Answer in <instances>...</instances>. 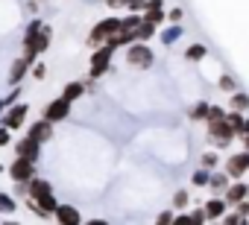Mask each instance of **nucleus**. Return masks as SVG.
<instances>
[{"instance_id":"obj_33","label":"nucleus","mask_w":249,"mask_h":225,"mask_svg":"<svg viewBox=\"0 0 249 225\" xmlns=\"http://www.w3.org/2000/svg\"><path fill=\"white\" fill-rule=\"evenodd\" d=\"M18 96H21V88H18V85H12V91L3 96V105H12V102H18Z\"/></svg>"},{"instance_id":"obj_29","label":"nucleus","mask_w":249,"mask_h":225,"mask_svg":"<svg viewBox=\"0 0 249 225\" xmlns=\"http://www.w3.org/2000/svg\"><path fill=\"white\" fill-rule=\"evenodd\" d=\"M217 85H220V91H226V94H234V91H237V82H234L231 76H220Z\"/></svg>"},{"instance_id":"obj_23","label":"nucleus","mask_w":249,"mask_h":225,"mask_svg":"<svg viewBox=\"0 0 249 225\" xmlns=\"http://www.w3.org/2000/svg\"><path fill=\"white\" fill-rule=\"evenodd\" d=\"M205 53H208V50H205L202 44H191V47L185 50V59H191V62H199V59H205Z\"/></svg>"},{"instance_id":"obj_14","label":"nucleus","mask_w":249,"mask_h":225,"mask_svg":"<svg viewBox=\"0 0 249 225\" xmlns=\"http://www.w3.org/2000/svg\"><path fill=\"white\" fill-rule=\"evenodd\" d=\"M30 73V62L27 59H18L12 62V70H9V85H21V79Z\"/></svg>"},{"instance_id":"obj_38","label":"nucleus","mask_w":249,"mask_h":225,"mask_svg":"<svg viewBox=\"0 0 249 225\" xmlns=\"http://www.w3.org/2000/svg\"><path fill=\"white\" fill-rule=\"evenodd\" d=\"M0 146H9V129L0 126Z\"/></svg>"},{"instance_id":"obj_31","label":"nucleus","mask_w":249,"mask_h":225,"mask_svg":"<svg viewBox=\"0 0 249 225\" xmlns=\"http://www.w3.org/2000/svg\"><path fill=\"white\" fill-rule=\"evenodd\" d=\"M223 117H226V111L220 105H208V123L211 120H223Z\"/></svg>"},{"instance_id":"obj_21","label":"nucleus","mask_w":249,"mask_h":225,"mask_svg":"<svg viewBox=\"0 0 249 225\" xmlns=\"http://www.w3.org/2000/svg\"><path fill=\"white\" fill-rule=\"evenodd\" d=\"M208 105H211V102H196V105L191 108L188 117H191V120H208Z\"/></svg>"},{"instance_id":"obj_5","label":"nucleus","mask_w":249,"mask_h":225,"mask_svg":"<svg viewBox=\"0 0 249 225\" xmlns=\"http://www.w3.org/2000/svg\"><path fill=\"white\" fill-rule=\"evenodd\" d=\"M126 62L132 67H150L153 64V50L144 44V41H135L129 50H126Z\"/></svg>"},{"instance_id":"obj_25","label":"nucleus","mask_w":249,"mask_h":225,"mask_svg":"<svg viewBox=\"0 0 249 225\" xmlns=\"http://www.w3.org/2000/svg\"><path fill=\"white\" fill-rule=\"evenodd\" d=\"M141 18H144V15H141ZM141 18H138L135 12H132L129 18H120V30H129V32H135V30H138V24H141Z\"/></svg>"},{"instance_id":"obj_30","label":"nucleus","mask_w":249,"mask_h":225,"mask_svg":"<svg viewBox=\"0 0 249 225\" xmlns=\"http://www.w3.org/2000/svg\"><path fill=\"white\" fill-rule=\"evenodd\" d=\"M0 210H3V213H12V210H15V199L6 196V193H0Z\"/></svg>"},{"instance_id":"obj_7","label":"nucleus","mask_w":249,"mask_h":225,"mask_svg":"<svg viewBox=\"0 0 249 225\" xmlns=\"http://www.w3.org/2000/svg\"><path fill=\"white\" fill-rule=\"evenodd\" d=\"M15 152H18V158L38 161V158H41V144H38L33 135H27V138H21V141L15 144Z\"/></svg>"},{"instance_id":"obj_9","label":"nucleus","mask_w":249,"mask_h":225,"mask_svg":"<svg viewBox=\"0 0 249 225\" xmlns=\"http://www.w3.org/2000/svg\"><path fill=\"white\" fill-rule=\"evenodd\" d=\"M246 170H249V149H243V152H237V155H231V158L226 161V173H229L231 178H240Z\"/></svg>"},{"instance_id":"obj_11","label":"nucleus","mask_w":249,"mask_h":225,"mask_svg":"<svg viewBox=\"0 0 249 225\" xmlns=\"http://www.w3.org/2000/svg\"><path fill=\"white\" fill-rule=\"evenodd\" d=\"M53 216H56V219H59L62 225H79V222H82L79 210H76V208H71V205H56Z\"/></svg>"},{"instance_id":"obj_44","label":"nucleus","mask_w":249,"mask_h":225,"mask_svg":"<svg viewBox=\"0 0 249 225\" xmlns=\"http://www.w3.org/2000/svg\"><path fill=\"white\" fill-rule=\"evenodd\" d=\"M0 173H3V167H0Z\"/></svg>"},{"instance_id":"obj_36","label":"nucleus","mask_w":249,"mask_h":225,"mask_svg":"<svg viewBox=\"0 0 249 225\" xmlns=\"http://www.w3.org/2000/svg\"><path fill=\"white\" fill-rule=\"evenodd\" d=\"M179 35H182V30H179V27H173V30H167V32H164L161 38H164V44H167V41H176Z\"/></svg>"},{"instance_id":"obj_32","label":"nucleus","mask_w":249,"mask_h":225,"mask_svg":"<svg viewBox=\"0 0 249 225\" xmlns=\"http://www.w3.org/2000/svg\"><path fill=\"white\" fill-rule=\"evenodd\" d=\"M223 222H226V225H243L246 219H243V216L234 210V213H223Z\"/></svg>"},{"instance_id":"obj_42","label":"nucleus","mask_w":249,"mask_h":225,"mask_svg":"<svg viewBox=\"0 0 249 225\" xmlns=\"http://www.w3.org/2000/svg\"><path fill=\"white\" fill-rule=\"evenodd\" d=\"M106 3H108V6H117V0H106Z\"/></svg>"},{"instance_id":"obj_2","label":"nucleus","mask_w":249,"mask_h":225,"mask_svg":"<svg viewBox=\"0 0 249 225\" xmlns=\"http://www.w3.org/2000/svg\"><path fill=\"white\" fill-rule=\"evenodd\" d=\"M120 30V18H106V21H100V24H94V30L88 32V47L94 50V47H100L103 41H108V35H114Z\"/></svg>"},{"instance_id":"obj_17","label":"nucleus","mask_w":249,"mask_h":225,"mask_svg":"<svg viewBox=\"0 0 249 225\" xmlns=\"http://www.w3.org/2000/svg\"><path fill=\"white\" fill-rule=\"evenodd\" d=\"M231 184V176L223 170V173H217V170H211V178H208V187L211 190H226Z\"/></svg>"},{"instance_id":"obj_6","label":"nucleus","mask_w":249,"mask_h":225,"mask_svg":"<svg viewBox=\"0 0 249 225\" xmlns=\"http://www.w3.org/2000/svg\"><path fill=\"white\" fill-rule=\"evenodd\" d=\"M68 114H71V99H65V96H59V99H53V102L44 105V117H47L50 123H59V120H65Z\"/></svg>"},{"instance_id":"obj_19","label":"nucleus","mask_w":249,"mask_h":225,"mask_svg":"<svg viewBox=\"0 0 249 225\" xmlns=\"http://www.w3.org/2000/svg\"><path fill=\"white\" fill-rule=\"evenodd\" d=\"M226 120H229V126H231L237 135L246 129V117H243V111H237V108H231V111H229V114H226Z\"/></svg>"},{"instance_id":"obj_20","label":"nucleus","mask_w":249,"mask_h":225,"mask_svg":"<svg viewBox=\"0 0 249 225\" xmlns=\"http://www.w3.org/2000/svg\"><path fill=\"white\" fill-rule=\"evenodd\" d=\"M153 32H156V24H150V21L141 18V24H138V30H135V41H150Z\"/></svg>"},{"instance_id":"obj_3","label":"nucleus","mask_w":249,"mask_h":225,"mask_svg":"<svg viewBox=\"0 0 249 225\" xmlns=\"http://www.w3.org/2000/svg\"><path fill=\"white\" fill-rule=\"evenodd\" d=\"M27 114H30V105H27V102H12V105H6V108H3L0 120H3V126L12 132V129H21V126H24Z\"/></svg>"},{"instance_id":"obj_35","label":"nucleus","mask_w":249,"mask_h":225,"mask_svg":"<svg viewBox=\"0 0 249 225\" xmlns=\"http://www.w3.org/2000/svg\"><path fill=\"white\" fill-rule=\"evenodd\" d=\"M191 222H196V225L208 222V213H205V208H202V210H194V213H191Z\"/></svg>"},{"instance_id":"obj_1","label":"nucleus","mask_w":249,"mask_h":225,"mask_svg":"<svg viewBox=\"0 0 249 225\" xmlns=\"http://www.w3.org/2000/svg\"><path fill=\"white\" fill-rule=\"evenodd\" d=\"M111 56H114V47H111L108 41H103L100 47H94V53H91V67H88V73H91L94 79L106 76V73H108V67H111Z\"/></svg>"},{"instance_id":"obj_8","label":"nucleus","mask_w":249,"mask_h":225,"mask_svg":"<svg viewBox=\"0 0 249 225\" xmlns=\"http://www.w3.org/2000/svg\"><path fill=\"white\" fill-rule=\"evenodd\" d=\"M9 176H12V181H15V184H18V181H30V178L36 176V161H27V158L12 161Z\"/></svg>"},{"instance_id":"obj_41","label":"nucleus","mask_w":249,"mask_h":225,"mask_svg":"<svg viewBox=\"0 0 249 225\" xmlns=\"http://www.w3.org/2000/svg\"><path fill=\"white\" fill-rule=\"evenodd\" d=\"M243 138V144H246V149H249V135H240Z\"/></svg>"},{"instance_id":"obj_16","label":"nucleus","mask_w":249,"mask_h":225,"mask_svg":"<svg viewBox=\"0 0 249 225\" xmlns=\"http://www.w3.org/2000/svg\"><path fill=\"white\" fill-rule=\"evenodd\" d=\"M50 41H53V30H50V24H47V27L41 24V30H38V38H36V53L41 56V53L50 47Z\"/></svg>"},{"instance_id":"obj_15","label":"nucleus","mask_w":249,"mask_h":225,"mask_svg":"<svg viewBox=\"0 0 249 225\" xmlns=\"http://www.w3.org/2000/svg\"><path fill=\"white\" fill-rule=\"evenodd\" d=\"M205 213H208V219H223V213H226V208H229V202L226 199H208L205 205Z\"/></svg>"},{"instance_id":"obj_10","label":"nucleus","mask_w":249,"mask_h":225,"mask_svg":"<svg viewBox=\"0 0 249 225\" xmlns=\"http://www.w3.org/2000/svg\"><path fill=\"white\" fill-rule=\"evenodd\" d=\"M38 30H41V21L36 18L30 27H27V35H24V59L27 62H33L38 53H36V38H38Z\"/></svg>"},{"instance_id":"obj_22","label":"nucleus","mask_w":249,"mask_h":225,"mask_svg":"<svg viewBox=\"0 0 249 225\" xmlns=\"http://www.w3.org/2000/svg\"><path fill=\"white\" fill-rule=\"evenodd\" d=\"M231 108H237V111H246V108H249V94H243V91H234V94H231Z\"/></svg>"},{"instance_id":"obj_24","label":"nucleus","mask_w":249,"mask_h":225,"mask_svg":"<svg viewBox=\"0 0 249 225\" xmlns=\"http://www.w3.org/2000/svg\"><path fill=\"white\" fill-rule=\"evenodd\" d=\"M141 15H144V21H150V24H156V27L164 21V9H161V6H159V9H147V12H141Z\"/></svg>"},{"instance_id":"obj_37","label":"nucleus","mask_w":249,"mask_h":225,"mask_svg":"<svg viewBox=\"0 0 249 225\" xmlns=\"http://www.w3.org/2000/svg\"><path fill=\"white\" fill-rule=\"evenodd\" d=\"M156 222H159V225H167V222H173V210H161Z\"/></svg>"},{"instance_id":"obj_34","label":"nucleus","mask_w":249,"mask_h":225,"mask_svg":"<svg viewBox=\"0 0 249 225\" xmlns=\"http://www.w3.org/2000/svg\"><path fill=\"white\" fill-rule=\"evenodd\" d=\"M234 208H237V213H240V216H243V219L249 222V196H246V199H240V202H237Z\"/></svg>"},{"instance_id":"obj_4","label":"nucleus","mask_w":249,"mask_h":225,"mask_svg":"<svg viewBox=\"0 0 249 225\" xmlns=\"http://www.w3.org/2000/svg\"><path fill=\"white\" fill-rule=\"evenodd\" d=\"M208 138L214 141V146H229L231 144V138H237V132L229 126V120L223 117V120H211L208 123Z\"/></svg>"},{"instance_id":"obj_40","label":"nucleus","mask_w":249,"mask_h":225,"mask_svg":"<svg viewBox=\"0 0 249 225\" xmlns=\"http://www.w3.org/2000/svg\"><path fill=\"white\" fill-rule=\"evenodd\" d=\"M44 73H47L44 64H33V76H36V79H44Z\"/></svg>"},{"instance_id":"obj_18","label":"nucleus","mask_w":249,"mask_h":225,"mask_svg":"<svg viewBox=\"0 0 249 225\" xmlns=\"http://www.w3.org/2000/svg\"><path fill=\"white\" fill-rule=\"evenodd\" d=\"M82 94H85V85H82V82H68V85L62 88V96L71 99V102H76Z\"/></svg>"},{"instance_id":"obj_39","label":"nucleus","mask_w":249,"mask_h":225,"mask_svg":"<svg viewBox=\"0 0 249 225\" xmlns=\"http://www.w3.org/2000/svg\"><path fill=\"white\" fill-rule=\"evenodd\" d=\"M167 18H170L173 24H179V21H182V9H170V12H167Z\"/></svg>"},{"instance_id":"obj_26","label":"nucleus","mask_w":249,"mask_h":225,"mask_svg":"<svg viewBox=\"0 0 249 225\" xmlns=\"http://www.w3.org/2000/svg\"><path fill=\"white\" fill-rule=\"evenodd\" d=\"M199 164H202L205 170H217V164H220V158H217V152H202V158H199Z\"/></svg>"},{"instance_id":"obj_12","label":"nucleus","mask_w":249,"mask_h":225,"mask_svg":"<svg viewBox=\"0 0 249 225\" xmlns=\"http://www.w3.org/2000/svg\"><path fill=\"white\" fill-rule=\"evenodd\" d=\"M30 135H33L38 144H47V141L53 138V123H50L47 117H41L38 123H33V126H30Z\"/></svg>"},{"instance_id":"obj_43","label":"nucleus","mask_w":249,"mask_h":225,"mask_svg":"<svg viewBox=\"0 0 249 225\" xmlns=\"http://www.w3.org/2000/svg\"><path fill=\"white\" fill-rule=\"evenodd\" d=\"M3 108H6V105H3V99H0V114H3Z\"/></svg>"},{"instance_id":"obj_13","label":"nucleus","mask_w":249,"mask_h":225,"mask_svg":"<svg viewBox=\"0 0 249 225\" xmlns=\"http://www.w3.org/2000/svg\"><path fill=\"white\" fill-rule=\"evenodd\" d=\"M223 193H226L223 199H226L229 205H237L240 199H246V196H249V184H240V181L234 178V184H229V187H226Z\"/></svg>"},{"instance_id":"obj_27","label":"nucleus","mask_w":249,"mask_h":225,"mask_svg":"<svg viewBox=\"0 0 249 225\" xmlns=\"http://www.w3.org/2000/svg\"><path fill=\"white\" fill-rule=\"evenodd\" d=\"M208 178H211V170H205V167L194 173V184L196 187H208Z\"/></svg>"},{"instance_id":"obj_28","label":"nucleus","mask_w":249,"mask_h":225,"mask_svg":"<svg viewBox=\"0 0 249 225\" xmlns=\"http://www.w3.org/2000/svg\"><path fill=\"white\" fill-rule=\"evenodd\" d=\"M188 202H191V196H188V190H176L173 193V208H188Z\"/></svg>"}]
</instances>
